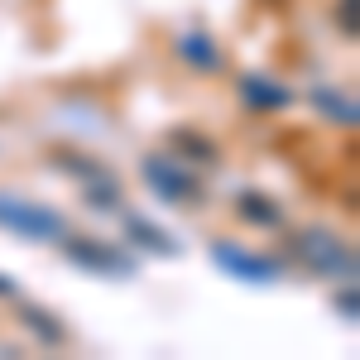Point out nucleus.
Wrapping results in <instances>:
<instances>
[{"label": "nucleus", "mask_w": 360, "mask_h": 360, "mask_svg": "<svg viewBox=\"0 0 360 360\" xmlns=\"http://www.w3.org/2000/svg\"><path fill=\"white\" fill-rule=\"evenodd\" d=\"M298 250H303V259L312 269H322V274H336V278H356V255L346 240H336L332 231H303L298 236Z\"/></svg>", "instance_id": "nucleus-3"}, {"label": "nucleus", "mask_w": 360, "mask_h": 360, "mask_svg": "<svg viewBox=\"0 0 360 360\" xmlns=\"http://www.w3.org/2000/svg\"><path fill=\"white\" fill-rule=\"evenodd\" d=\"M144 183L164 197V202H173V207H197V197H202V188H197V178L188 173V164H173V159H159V154L144 159Z\"/></svg>", "instance_id": "nucleus-2"}, {"label": "nucleus", "mask_w": 360, "mask_h": 360, "mask_svg": "<svg viewBox=\"0 0 360 360\" xmlns=\"http://www.w3.org/2000/svg\"><path fill=\"white\" fill-rule=\"evenodd\" d=\"M25 327H29V332H39L44 341H49V346H58V341L68 336L63 327H58V322H49V312H39V307H29V312H25Z\"/></svg>", "instance_id": "nucleus-11"}, {"label": "nucleus", "mask_w": 360, "mask_h": 360, "mask_svg": "<svg viewBox=\"0 0 360 360\" xmlns=\"http://www.w3.org/2000/svg\"><path fill=\"white\" fill-rule=\"evenodd\" d=\"M0 226L25 236V240H63V231H68L53 207H39V202L15 193H0Z\"/></svg>", "instance_id": "nucleus-1"}, {"label": "nucleus", "mask_w": 360, "mask_h": 360, "mask_svg": "<svg viewBox=\"0 0 360 360\" xmlns=\"http://www.w3.org/2000/svg\"><path fill=\"white\" fill-rule=\"evenodd\" d=\"M236 212H240L245 221H255V226H278V221H283V212H278L269 197H259V193H240Z\"/></svg>", "instance_id": "nucleus-9"}, {"label": "nucleus", "mask_w": 360, "mask_h": 360, "mask_svg": "<svg viewBox=\"0 0 360 360\" xmlns=\"http://www.w3.org/2000/svg\"><path fill=\"white\" fill-rule=\"evenodd\" d=\"M212 259H217L231 278H245V283H274V278H283V264H278V259L250 255V250L226 245V240H217V245H212Z\"/></svg>", "instance_id": "nucleus-4"}, {"label": "nucleus", "mask_w": 360, "mask_h": 360, "mask_svg": "<svg viewBox=\"0 0 360 360\" xmlns=\"http://www.w3.org/2000/svg\"><path fill=\"white\" fill-rule=\"evenodd\" d=\"M341 29H346V39H356V0H341Z\"/></svg>", "instance_id": "nucleus-12"}, {"label": "nucleus", "mask_w": 360, "mask_h": 360, "mask_svg": "<svg viewBox=\"0 0 360 360\" xmlns=\"http://www.w3.org/2000/svg\"><path fill=\"white\" fill-rule=\"evenodd\" d=\"M240 101L245 106H255V111H283L288 101H293V91L288 86H278L274 77H240Z\"/></svg>", "instance_id": "nucleus-6"}, {"label": "nucleus", "mask_w": 360, "mask_h": 360, "mask_svg": "<svg viewBox=\"0 0 360 360\" xmlns=\"http://www.w3.org/2000/svg\"><path fill=\"white\" fill-rule=\"evenodd\" d=\"M178 58L193 63L197 72H221L226 68V53L207 39V34H178Z\"/></svg>", "instance_id": "nucleus-7"}, {"label": "nucleus", "mask_w": 360, "mask_h": 360, "mask_svg": "<svg viewBox=\"0 0 360 360\" xmlns=\"http://www.w3.org/2000/svg\"><path fill=\"white\" fill-rule=\"evenodd\" d=\"M0 293H15V283H10L5 274H0Z\"/></svg>", "instance_id": "nucleus-14"}, {"label": "nucleus", "mask_w": 360, "mask_h": 360, "mask_svg": "<svg viewBox=\"0 0 360 360\" xmlns=\"http://www.w3.org/2000/svg\"><path fill=\"white\" fill-rule=\"evenodd\" d=\"M312 101L332 115L336 125H356V101H351V96H336L332 86H312Z\"/></svg>", "instance_id": "nucleus-10"}, {"label": "nucleus", "mask_w": 360, "mask_h": 360, "mask_svg": "<svg viewBox=\"0 0 360 360\" xmlns=\"http://www.w3.org/2000/svg\"><path fill=\"white\" fill-rule=\"evenodd\" d=\"M336 312H346V317H356V288L346 283V293L336 298Z\"/></svg>", "instance_id": "nucleus-13"}, {"label": "nucleus", "mask_w": 360, "mask_h": 360, "mask_svg": "<svg viewBox=\"0 0 360 360\" xmlns=\"http://www.w3.org/2000/svg\"><path fill=\"white\" fill-rule=\"evenodd\" d=\"M125 231L135 236V245L154 250V255H178V245H173V236H168V231H159L154 221H144V217H125Z\"/></svg>", "instance_id": "nucleus-8"}, {"label": "nucleus", "mask_w": 360, "mask_h": 360, "mask_svg": "<svg viewBox=\"0 0 360 360\" xmlns=\"http://www.w3.org/2000/svg\"><path fill=\"white\" fill-rule=\"evenodd\" d=\"M68 259L72 264H82V269H91V274H120V278H130L135 274V264L120 255V250H111L106 240H91V236H72L68 240Z\"/></svg>", "instance_id": "nucleus-5"}]
</instances>
